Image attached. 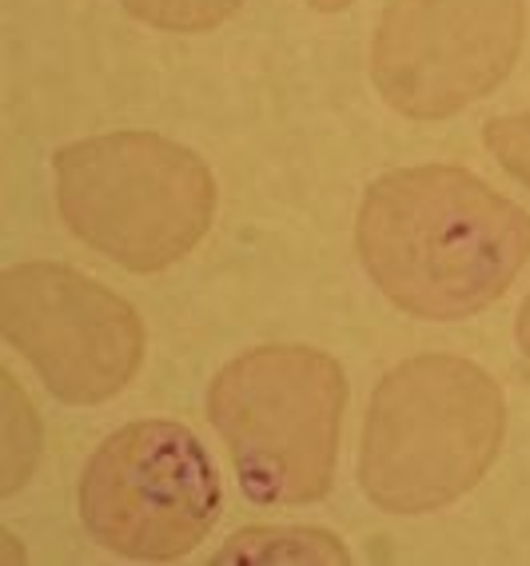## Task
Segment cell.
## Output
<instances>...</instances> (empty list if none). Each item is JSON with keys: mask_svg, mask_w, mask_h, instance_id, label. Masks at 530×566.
Wrapping results in <instances>:
<instances>
[{"mask_svg": "<svg viewBox=\"0 0 530 566\" xmlns=\"http://www.w3.org/2000/svg\"><path fill=\"white\" fill-rule=\"evenodd\" d=\"M356 248L399 312L451 324L499 304L522 275L530 212L467 168H399L359 203Z\"/></svg>", "mask_w": 530, "mask_h": 566, "instance_id": "cell-1", "label": "cell"}, {"mask_svg": "<svg viewBox=\"0 0 530 566\" xmlns=\"http://www.w3.org/2000/svg\"><path fill=\"white\" fill-rule=\"evenodd\" d=\"M502 439L507 399L495 375L459 355H418L371 395L359 483L379 511L431 515L487 479Z\"/></svg>", "mask_w": 530, "mask_h": 566, "instance_id": "cell-2", "label": "cell"}, {"mask_svg": "<svg viewBox=\"0 0 530 566\" xmlns=\"http://www.w3.org/2000/svg\"><path fill=\"white\" fill-rule=\"evenodd\" d=\"M52 176L68 232L124 272L172 268L215 220L212 168L160 132L76 140L52 156Z\"/></svg>", "mask_w": 530, "mask_h": 566, "instance_id": "cell-3", "label": "cell"}, {"mask_svg": "<svg viewBox=\"0 0 530 566\" xmlns=\"http://www.w3.org/2000/svg\"><path fill=\"white\" fill-rule=\"evenodd\" d=\"M343 411V367L316 347H255L208 387V419L259 506H307L331 491Z\"/></svg>", "mask_w": 530, "mask_h": 566, "instance_id": "cell-4", "label": "cell"}, {"mask_svg": "<svg viewBox=\"0 0 530 566\" xmlns=\"http://www.w3.org/2000/svg\"><path fill=\"white\" fill-rule=\"evenodd\" d=\"M224 506L208 447L172 419L120 427L81 475L84 531L120 558L172 563L212 535Z\"/></svg>", "mask_w": 530, "mask_h": 566, "instance_id": "cell-5", "label": "cell"}, {"mask_svg": "<svg viewBox=\"0 0 530 566\" xmlns=\"http://www.w3.org/2000/svg\"><path fill=\"white\" fill-rule=\"evenodd\" d=\"M0 327L56 399L108 403L144 364L136 307L64 263H12L0 272Z\"/></svg>", "mask_w": 530, "mask_h": 566, "instance_id": "cell-6", "label": "cell"}, {"mask_svg": "<svg viewBox=\"0 0 530 566\" xmlns=\"http://www.w3.org/2000/svg\"><path fill=\"white\" fill-rule=\"evenodd\" d=\"M522 32V0H391L371 44V81L411 120H443L507 81Z\"/></svg>", "mask_w": 530, "mask_h": 566, "instance_id": "cell-7", "label": "cell"}, {"mask_svg": "<svg viewBox=\"0 0 530 566\" xmlns=\"http://www.w3.org/2000/svg\"><path fill=\"white\" fill-rule=\"evenodd\" d=\"M215 566H255V563H351L347 546L331 531L316 526H255L227 538L212 555Z\"/></svg>", "mask_w": 530, "mask_h": 566, "instance_id": "cell-8", "label": "cell"}, {"mask_svg": "<svg viewBox=\"0 0 530 566\" xmlns=\"http://www.w3.org/2000/svg\"><path fill=\"white\" fill-rule=\"evenodd\" d=\"M124 12L160 32H212L240 12L244 0H120Z\"/></svg>", "mask_w": 530, "mask_h": 566, "instance_id": "cell-9", "label": "cell"}, {"mask_svg": "<svg viewBox=\"0 0 530 566\" xmlns=\"http://www.w3.org/2000/svg\"><path fill=\"white\" fill-rule=\"evenodd\" d=\"M483 144L502 164V172H510L522 188H530V112L495 116L483 132Z\"/></svg>", "mask_w": 530, "mask_h": 566, "instance_id": "cell-10", "label": "cell"}, {"mask_svg": "<svg viewBox=\"0 0 530 566\" xmlns=\"http://www.w3.org/2000/svg\"><path fill=\"white\" fill-rule=\"evenodd\" d=\"M515 335H519L522 355L530 359V295L522 300V307H519V324H515Z\"/></svg>", "mask_w": 530, "mask_h": 566, "instance_id": "cell-11", "label": "cell"}, {"mask_svg": "<svg viewBox=\"0 0 530 566\" xmlns=\"http://www.w3.org/2000/svg\"><path fill=\"white\" fill-rule=\"evenodd\" d=\"M299 4H307V9H316V12H339V9H347L351 0H299Z\"/></svg>", "mask_w": 530, "mask_h": 566, "instance_id": "cell-12", "label": "cell"}]
</instances>
